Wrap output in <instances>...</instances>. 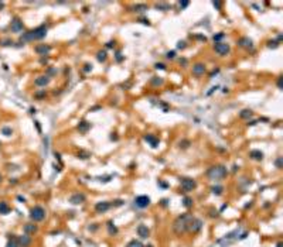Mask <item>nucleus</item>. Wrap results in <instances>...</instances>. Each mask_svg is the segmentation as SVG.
<instances>
[{"instance_id":"obj_36","label":"nucleus","mask_w":283,"mask_h":247,"mask_svg":"<svg viewBox=\"0 0 283 247\" xmlns=\"http://www.w3.org/2000/svg\"><path fill=\"white\" fill-rule=\"evenodd\" d=\"M166 58H167V59H174V58H176V51H168L167 54H166Z\"/></svg>"},{"instance_id":"obj_45","label":"nucleus","mask_w":283,"mask_h":247,"mask_svg":"<svg viewBox=\"0 0 283 247\" xmlns=\"http://www.w3.org/2000/svg\"><path fill=\"white\" fill-rule=\"evenodd\" d=\"M179 4H180V7H181V9H186V7L188 6L190 3H188V1H179Z\"/></svg>"},{"instance_id":"obj_10","label":"nucleus","mask_w":283,"mask_h":247,"mask_svg":"<svg viewBox=\"0 0 283 247\" xmlns=\"http://www.w3.org/2000/svg\"><path fill=\"white\" fill-rule=\"evenodd\" d=\"M110 208H112L110 202H106V201H101V202L95 203V212L97 213H106Z\"/></svg>"},{"instance_id":"obj_40","label":"nucleus","mask_w":283,"mask_h":247,"mask_svg":"<svg viewBox=\"0 0 283 247\" xmlns=\"http://www.w3.org/2000/svg\"><path fill=\"white\" fill-rule=\"evenodd\" d=\"M224 37H225V34H224V32H219V34H217V35H214V41H217V43H218L219 40H221V38H224Z\"/></svg>"},{"instance_id":"obj_41","label":"nucleus","mask_w":283,"mask_h":247,"mask_svg":"<svg viewBox=\"0 0 283 247\" xmlns=\"http://www.w3.org/2000/svg\"><path fill=\"white\" fill-rule=\"evenodd\" d=\"M186 47H187L186 41H179V43H177V48H179V50H184Z\"/></svg>"},{"instance_id":"obj_31","label":"nucleus","mask_w":283,"mask_h":247,"mask_svg":"<svg viewBox=\"0 0 283 247\" xmlns=\"http://www.w3.org/2000/svg\"><path fill=\"white\" fill-rule=\"evenodd\" d=\"M156 9H160L163 12H167V10H170V6H168L167 3H156Z\"/></svg>"},{"instance_id":"obj_17","label":"nucleus","mask_w":283,"mask_h":247,"mask_svg":"<svg viewBox=\"0 0 283 247\" xmlns=\"http://www.w3.org/2000/svg\"><path fill=\"white\" fill-rule=\"evenodd\" d=\"M23 230H24V235L34 236L37 232H38V226H37V225H34V223H26V225H24V228H23Z\"/></svg>"},{"instance_id":"obj_30","label":"nucleus","mask_w":283,"mask_h":247,"mask_svg":"<svg viewBox=\"0 0 283 247\" xmlns=\"http://www.w3.org/2000/svg\"><path fill=\"white\" fill-rule=\"evenodd\" d=\"M251 116H252L251 109H245V110H242V112L239 113V117H241V119H249Z\"/></svg>"},{"instance_id":"obj_38","label":"nucleus","mask_w":283,"mask_h":247,"mask_svg":"<svg viewBox=\"0 0 283 247\" xmlns=\"http://www.w3.org/2000/svg\"><path fill=\"white\" fill-rule=\"evenodd\" d=\"M268 47H269V48H276V47H279V43H277V41H269V43H268Z\"/></svg>"},{"instance_id":"obj_54","label":"nucleus","mask_w":283,"mask_h":247,"mask_svg":"<svg viewBox=\"0 0 283 247\" xmlns=\"http://www.w3.org/2000/svg\"><path fill=\"white\" fill-rule=\"evenodd\" d=\"M180 64H183V65H187V59H186V58L180 59Z\"/></svg>"},{"instance_id":"obj_5","label":"nucleus","mask_w":283,"mask_h":247,"mask_svg":"<svg viewBox=\"0 0 283 247\" xmlns=\"http://www.w3.org/2000/svg\"><path fill=\"white\" fill-rule=\"evenodd\" d=\"M180 188L183 192H193L197 188V181L190 177H181L180 178Z\"/></svg>"},{"instance_id":"obj_57","label":"nucleus","mask_w":283,"mask_h":247,"mask_svg":"<svg viewBox=\"0 0 283 247\" xmlns=\"http://www.w3.org/2000/svg\"><path fill=\"white\" fill-rule=\"evenodd\" d=\"M276 247H283V243H282V241H279V243H277V246Z\"/></svg>"},{"instance_id":"obj_56","label":"nucleus","mask_w":283,"mask_h":247,"mask_svg":"<svg viewBox=\"0 0 283 247\" xmlns=\"http://www.w3.org/2000/svg\"><path fill=\"white\" fill-rule=\"evenodd\" d=\"M3 7H4V3H3V1H0V10H1Z\"/></svg>"},{"instance_id":"obj_37","label":"nucleus","mask_w":283,"mask_h":247,"mask_svg":"<svg viewBox=\"0 0 283 247\" xmlns=\"http://www.w3.org/2000/svg\"><path fill=\"white\" fill-rule=\"evenodd\" d=\"M136 12H144V10H147V6H144V4H139V6L135 7Z\"/></svg>"},{"instance_id":"obj_35","label":"nucleus","mask_w":283,"mask_h":247,"mask_svg":"<svg viewBox=\"0 0 283 247\" xmlns=\"http://www.w3.org/2000/svg\"><path fill=\"white\" fill-rule=\"evenodd\" d=\"M123 203L125 202H123L122 199H116V201H113V202L110 203V206H122Z\"/></svg>"},{"instance_id":"obj_9","label":"nucleus","mask_w":283,"mask_h":247,"mask_svg":"<svg viewBox=\"0 0 283 247\" xmlns=\"http://www.w3.org/2000/svg\"><path fill=\"white\" fill-rule=\"evenodd\" d=\"M84 202H86V196L82 192H77V194L70 196V203H72V205H82Z\"/></svg>"},{"instance_id":"obj_18","label":"nucleus","mask_w":283,"mask_h":247,"mask_svg":"<svg viewBox=\"0 0 283 247\" xmlns=\"http://www.w3.org/2000/svg\"><path fill=\"white\" fill-rule=\"evenodd\" d=\"M34 51H36L38 55H47V54L51 51V47L47 44H38L34 47Z\"/></svg>"},{"instance_id":"obj_20","label":"nucleus","mask_w":283,"mask_h":247,"mask_svg":"<svg viewBox=\"0 0 283 247\" xmlns=\"http://www.w3.org/2000/svg\"><path fill=\"white\" fill-rule=\"evenodd\" d=\"M249 157H251L252 160H255V161H262V160H263V152L261 151V150H251Z\"/></svg>"},{"instance_id":"obj_14","label":"nucleus","mask_w":283,"mask_h":247,"mask_svg":"<svg viewBox=\"0 0 283 247\" xmlns=\"http://www.w3.org/2000/svg\"><path fill=\"white\" fill-rule=\"evenodd\" d=\"M50 81H51V78H50L48 75H41V76H38V78H36V79H34V85H36V86L45 88V86L50 83Z\"/></svg>"},{"instance_id":"obj_7","label":"nucleus","mask_w":283,"mask_h":247,"mask_svg":"<svg viewBox=\"0 0 283 247\" xmlns=\"http://www.w3.org/2000/svg\"><path fill=\"white\" fill-rule=\"evenodd\" d=\"M214 51H215L218 55H221V57H225V55L229 54L231 47H229V44H226V43H215V44H214Z\"/></svg>"},{"instance_id":"obj_44","label":"nucleus","mask_w":283,"mask_h":247,"mask_svg":"<svg viewBox=\"0 0 283 247\" xmlns=\"http://www.w3.org/2000/svg\"><path fill=\"white\" fill-rule=\"evenodd\" d=\"M212 6L219 10V9H221V6H222V3H219V1H212Z\"/></svg>"},{"instance_id":"obj_59","label":"nucleus","mask_w":283,"mask_h":247,"mask_svg":"<svg viewBox=\"0 0 283 247\" xmlns=\"http://www.w3.org/2000/svg\"><path fill=\"white\" fill-rule=\"evenodd\" d=\"M1 179H3V177H1V175H0V182H1Z\"/></svg>"},{"instance_id":"obj_19","label":"nucleus","mask_w":283,"mask_h":247,"mask_svg":"<svg viewBox=\"0 0 283 247\" xmlns=\"http://www.w3.org/2000/svg\"><path fill=\"white\" fill-rule=\"evenodd\" d=\"M106 228H108V233H109L110 236H116L119 233V229L115 226L113 220H108V222H106Z\"/></svg>"},{"instance_id":"obj_26","label":"nucleus","mask_w":283,"mask_h":247,"mask_svg":"<svg viewBox=\"0 0 283 247\" xmlns=\"http://www.w3.org/2000/svg\"><path fill=\"white\" fill-rule=\"evenodd\" d=\"M183 205H184V208L190 209V208H193L194 201H193V199H191L190 196H184V198H183Z\"/></svg>"},{"instance_id":"obj_53","label":"nucleus","mask_w":283,"mask_h":247,"mask_svg":"<svg viewBox=\"0 0 283 247\" xmlns=\"http://www.w3.org/2000/svg\"><path fill=\"white\" fill-rule=\"evenodd\" d=\"M89 69H91V65H88V64H86V65H85V68H84V71H85V72H88Z\"/></svg>"},{"instance_id":"obj_46","label":"nucleus","mask_w":283,"mask_h":247,"mask_svg":"<svg viewBox=\"0 0 283 247\" xmlns=\"http://www.w3.org/2000/svg\"><path fill=\"white\" fill-rule=\"evenodd\" d=\"M0 44H1V45H4V47H7V45H12V44H13V43H12V41H9V40H7V41H1V43H0Z\"/></svg>"},{"instance_id":"obj_55","label":"nucleus","mask_w":283,"mask_h":247,"mask_svg":"<svg viewBox=\"0 0 283 247\" xmlns=\"http://www.w3.org/2000/svg\"><path fill=\"white\" fill-rule=\"evenodd\" d=\"M17 199H19L20 202H24V201H26V199H24V198H23V196H17Z\"/></svg>"},{"instance_id":"obj_29","label":"nucleus","mask_w":283,"mask_h":247,"mask_svg":"<svg viewBox=\"0 0 283 247\" xmlns=\"http://www.w3.org/2000/svg\"><path fill=\"white\" fill-rule=\"evenodd\" d=\"M126 247H144V246H143V243H142L140 240L133 239V240H130L128 244H126Z\"/></svg>"},{"instance_id":"obj_6","label":"nucleus","mask_w":283,"mask_h":247,"mask_svg":"<svg viewBox=\"0 0 283 247\" xmlns=\"http://www.w3.org/2000/svg\"><path fill=\"white\" fill-rule=\"evenodd\" d=\"M202 220L201 219H198V217H191V220H190V223H188V230H187V233H193V235H197L198 232H201V229H202Z\"/></svg>"},{"instance_id":"obj_11","label":"nucleus","mask_w":283,"mask_h":247,"mask_svg":"<svg viewBox=\"0 0 283 247\" xmlns=\"http://www.w3.org/2000/svg\"><path fill=\"white\" fill-rule=\"evenodd\" d=\"M17 241H19V247H30L33 243L31 236L28 235H21L17 236Z\"/></svg>"},{"instance_id":"obj_50","label":"nucleus","mask_w":283,"mask_h":247,"mask_svg":"<svg viewBox=\"0 0 283 247\" xmlns=\"http://www.w3.org/2000/svg\"><path fill=\"white\" fill-rule=\"evenodd\" d=\"M168 202V199H161V206H166Z\"/></svg>"},{"instance_id":"obj_33","label":"nucleus","mask_w":283,"mask_h":247,"mask_svg":"<svg viewBox=\"0 0 283 247\" xmlns=\"http://www.w3.org/2000/svg\"><path fill=\"white\" fill-rule=\"evenodd\" d=\"M1 133L4 134V136H12L13 130H12L10 127H3V129H1Z\"/></svg>"},{"instance_id":"obj_4","label":"nucleus","mask_w":283,"mask_h":247,"mask_svg":"<svg viewBox=\"0 0 283 247\" xmlns=\"http://www.w3.org/2000/svg\"><path fill=\"white\" fill-rule=\"evenodd\" d=\"M45 215H47L45 209L43 206H40V205H36V206H33L31 209H30V219H31V222H34V223L43 222L45 219Z\"/></svg>"},{"instance_id":"obj_23","label":"nucleus","mask_w":283,"mask_h":247,"mask_svg":"<svg viewBox=\"0 0 283 247\" xmlns=\"http://www.w3.org/2000/svg\"><path fill=\"white\" fill-rule=\"evenodd\" d=\"M89 129H91V123H88V121H85V120H82L78 124V130H79L81 133H86Z\"/></svg>"},{"instance_id":"obj_21","label":"nucleus","mask_w":283,"mask_h":247,"mask_svg":"<svg viewBox=\"0 0 283 247\" xmlns=\"http://www.w3.org/2000/svg\"><path fill=\"white\" fill-rule=\"evenodd\" d=\"M6 247H19L17 236H14V235H9V240H7Z\"/></svg>"},{"instance_id":"obj_2","label":"nucleus","mask_w":283,"mask_h":247,"mask_svg":"<svg viewBox=\"0 0 283 247\" xmlns=\"http://www.w3.org/2000/svg\"><path fill=\"white\" fill-rule=\"evenodd\" d=\"M47 35V27L45 25H38L37 28L34 30H30L27 32H23L20 40L21 41H37V40H43V38Z\"/></svg>"},{"instance_id":"obj_32","label":"nucleus","mask_w":283,"mask_h":247,"mask_svg":"<svg viewBox=\"0 0 283 247\" xmlns=\"http://www.w3.org/2000/svg\"><path fill=\"white\" fill-rule=\"evenodd\" d=\"M282 161H283L282 157H277V160L275 161V164H276V168H277V170H282V168H283V162H282Z\"/></svg>"},{"instance_id":"obj_25","label":"nucleus","mask_w":283,"mask_h":247,"mask_svg":"<svg viewBox=\"0 0 283 247\" xmlns=\"http://www.w3.org/2000/svg\"><path fill=\"white\" fill-rule=\"evenodd\" d=\"M97 59L99 61V62H105V61L108 59V54H106V51H98V52H97Z\"/></svg>"},{"instance_id":"obj_13","label":"nucleus","mask_w":283,"mask_h":247,"mask_svg":"<svg viewBox=\"0 0 283 247\" xmlns=\"http://www.w3.org/2000/svg\"><path fill=\"white\" fill-rule=\"evenodd\" d=\"M136 233H137V236H139L140 239H147L149 236H150V229H149L146 225H139L137 229H136Z\"/></svg>"},{"instance_id":"obj_58","label":"nucleus","mask_w":283,"mask_h":247,"mask_svg":"<svg viewBox=\"0 0 283 247\" xmlns=\"http://www.w3.org/2000/svg\"><path fill=\"white\" fill-rule=\"evenodd\" d=\"M144 247H155L153 244H147V246H144Z\"/></svg>"},{"instance_id":"obj_28","label":"nucleus","mask_w":283,"mask_h":247,"mask_svg":"<svg viewBox=\"0 0 283 247\" xmlns=\"http://www.w3.org/2000/svg\"><path fill=\"white\" fill-rule=\"evenodd\" d=\"M150 83H152L153 86H160V85H163V79H161L160 76H153V78L150 79Z\"/></svg>"},{"instance_id":"obj_3","label":"nucleus","mask_w":283,"mask_h":247,"mask_svg":"<svg viewBox=\"0 0 283 247\" xmlns=\"http://www.w3.org/2000/svg\"><path fill=\"white\" fill-rule=\"evenodd\" d=\"M205 175L211 181H222L228 175V170L224 165H212L205 171Z\"/></svg>"},{"instance_id":"obj_22","label":"nucleus","mask_w":283,"mask_h":247,"mask_svg":"<svg viewBox=\"0 0 283 247\" xmlns=\"http://www.w3.org/2000/svg\"><path fill=\"white\" fill-rule=\"evenodd\" d=\"M144 140H146L147 143H150L152 147H157V144H159V139L155 137V136H152V134H146V136H144Z\"/></svg>"},{"instance_id":"obj_8","label":"nucleus","mask_w":283,"mask_h":247,"mask_svg":"<svg viewBox=\"0 0 283 247\" xmlns=\"http://www.w3.org/2000/svg\"><path fill=\"white\" fill-rule=\"evenodd\" d=\"M150 203H152V201L147 195H139V196L135 198V205L139 209H146L147 206H150Z\"/></svg>"},{"instance_id":"obj_47","label":"nucleus","mask_w":283,"mask_h":247,"mask_svg":"<svg viewBox=\"0 0 283 247\" xmlns=\"http://www.w3.org/2000/svg\"><path fill=\"white\" fill-rule=\"evenodd\" d=\"M277 88L282 89V76H279V78H277Z\"/></svg>"},{"instance_id":"obj_1","label":"nucleus","mask_w":283,"mask_h":247,"mask_svg":"<svg viewBox=\"0 0 283 247\" xmlns=\"http://www.w3.org/2000/svg\"><path fill=\"white\" fill-rule=\"evenodd\" d=\"M191 217H193V215H190V213H183V215L177 216L176 220L173 222V232L174 233H176L177 236L186 235L187 230H188V223H190V220H191Z\"/></svg>"},{"instance_id":"obj_51","label":"nucleus","mask_w":283,"mask_h":247,"mask_svg":"<svg viewBox=\"0 0 283 247\" xmlns=\"http://www.w3.org/2000/svg\"><path fill=\"white\" fill-rule=\"evenodd\" d=\"M140 21H142V23H143V24H147V25H150V23H149V20H146V19H142Z\"/></svg>"},{"instance_id":"obj_48","label":"nucleus","mask_w":283,"mask_h":247,"mask_svg":"<svg viewBox=\"0 0 283 247\" xmlns=\"http://www.w3.org/2000/svg\"><path fill=\"white\" fill-rule=\"evenodd\" d=\"M43 96H45V92H37L36 93V98H43Z\"/></svg>"},{"instance_id":"obj_12","label":"nucleus","mask_w":283,"mask_h":247,"mask_svg":"<svg viewBox=\"0 0 283 247\" xmlns=\"http://www.w3.org/2000/svg\"><path fill=\"white\" fill-rule=\"evenodd\" d=\"M10 28H12V31H13V32H20V31H23V28H24V25H23V21H21V20H20L19 17H14V19L12 20Z\"/></svg>"},{"instance_id":"obj_16","label":"nucleus","mask_w":283,"mask_h":247,"mask_svg":"<svg viewBox=\"0 0 283 247\" xmlns=\"http://www.w3.org/2000/svg\"><path fill=\"white\" fill-rule=\"evenodd\" d=\"M205 71H207V68H205V65H204L202 62H195L193 65V74L195 76L204 75V74H205Z\"/></svg>"},{"instance_id":"obj_24","label":"nucleus","mask_w":283,"mask_h":247,"mask_svg":"<svg viewBox=\"0 0 283 247\" xmlns=\"http://www.w3.org/2000/svg\"><path fill=\"white\" fill-rule=\"evenodd\" d=\"M10 206H9V203L4 202V201H1L0 202V213L1 215H7V213H10Z\"/></svg>"},{"instance_id":"obj_42","label":"nucleus","mask_w":283,"mask_h":247,"mask_svg":"<svg viewBox=\"0 0 283 247\" xmlns=\"http://www.w3.org/2000/svg\"><path fill=\"white\" fill-rule=\"evenodd\" d=\"M210 216H211V217H218L219 212H218V210H215V209H211V210H210Z\"/></svg>"},{"instance_id":"obj_15","label":"nucleus","mask_w":283,"mask_h":247,"mask_svg":"<svg viewBox=\"0 0 283 247\" xmlns=\"http://www.w3.org/2000/svg\"><path fill=\"white\" fill-rule=\"evenodd\" d=\"M238 45L245 48V50H252L253 48V43H252V40L249 37H241L238 40Z\"/></svg>"},{"instance_id":"obj_39","label":"nucleus","mask_w":283,"mask_h":247,"mask_svg":"<svg viewBox=\"0 0 283 247\" xmlns=\"http://www.w3.org/2000/svg\"><path fill=\"white\" fill-rule=\"evenodd\" d=\"M190 146V141L188 140H184V141H180V148H187Z\"/></svg>"},{"instance_id":"obj_52","label":"nucleus","mask_w":283,"mask_h":247,"mask_svg":"<svg viewBox=\"0 0 283 247\" xmlns=\"http://www.w3.org/2000/svg\"><path fill=\"white\" fill-rule=\"evenodd\" d=\"M159 185L163 186V188H167V184H166V182H161V181H159Z\"/></svg>"},{"instance_id":"obj_27","label":"nucleus","mask_w":283,"mask_h":247,"mask_svg":"<svg viewBox=\"0 0 283 247\" xmlns=\"http://www.w3.org/2000/svg\"><path fill=\"white\" fill-rule=\"evenodd\" d=\"M222 191H224V188H222L221 185H214V186H211V192L214 195H217V196L222 195Z\"/></svg>"},{"instance_id":"obj_43","label":"nucleus","mask_w":283,"mask_h":247,"mask_svg":"<svg viewBox=\"0 0 283 247\" xmlns=\"http://www.w3.org/2000/svg\"><path fill=\"white\" fill-rule=\"evenodd\" d=\"M155 68H156V69H166V65H164V64H161V62H157L155 65Z\"/></svg>"},{"instance_id":"obj_34","label":"nucleus","mask_w":283,"mask_h":247,"mask_svg":"<svg viewBox=\"0 0 283 247\" xmlns=\"http://www.w3.org/2000/svg\"><path fill=\"white\" fill-rule=\"evenodd\" d=\"M78 158H81V160H86V158H89V154H88V152L81 151V152H78Z\"/></svg>"},{"instance_id":"obj_49","label":"nucleus","mask_w":283,"mask_h":247,"mask_svg":"<svg viewBox=\"0 0 283 247\" xmlns=\"http://www.w3.org/2000/svg\"><path fill=\"white\" fill-rule=\"evenodd\" d=\"M106 47H108V48H112V47H115V43H113V41H109V43L106 44Z\"/></svg>"}]
</instances>
